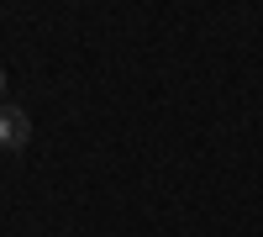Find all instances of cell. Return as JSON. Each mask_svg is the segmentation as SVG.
Returning <instances> with one entry per match:
<instances>
[{"mask_svg":"<svg viewBox=\"0 0 263 237\" xmlns=\"http://www.w3.org/2000/svg\"><path fill=\"white\" fill-rule=\"evenodd\" d=\"M27 137H32V116L6 100V105H0V148H6V153H21Z\"/></svg>","mask_w":263,"mask_h":237,"instance_id":"1","label":"cell"},{"mask_svg":"<svg viewBox=\"0 0 263 237\" xmlns=\"http://www.w3.org/2000/svg\"><path fill=\"white\" fill-rule=\"evenodd\" d=\"M0 105H6V69H0Z\"/></svg>","mask_w":263,"mask_h":237,"instance_id":"2","label":"cell"}]
</instances>
